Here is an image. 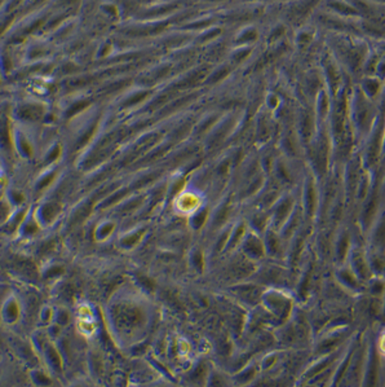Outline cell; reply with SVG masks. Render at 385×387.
I'll list each match as a JSON object with an SVG mask.
<instances>
[]
</instances>
